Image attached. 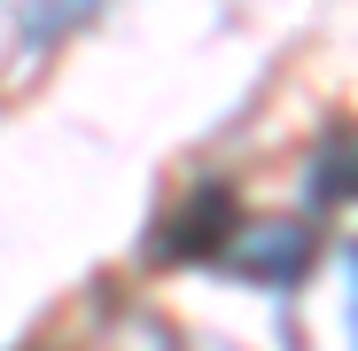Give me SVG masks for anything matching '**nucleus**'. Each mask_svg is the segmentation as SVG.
<instances>
[{
    "mask_svg": "<svg viewBox=\"0 0 358 351\" xmlns=\"http://www.w3.org/2000/svg\"><path fill=\"white\" fill-rule=\"evenodd\" d=\"M218 266L250 273V281H304V273H312V234L296 226V219H265V226H242V234H226Z\"/></svg>",
    "mask_w": 358,
    "mask_h": 351,
    "instance_id": "obj_2",
    "label": "nucleus"
},
{
    "mask_svg": "<svg viewBox=\"0 0 358 351\" xmlns=\"http://www.w3.org/2000/svg\"><path fill=\"white\" fill-rule=\"evenodd\" d=\"M288 351H358V242L312 258L288 305Z\"/></svg>",
    "mask_w": 358,
    "mask_h": 351,
    "instance_id": "obj_1",
    "label": "nucleus"
}]
</instances>
